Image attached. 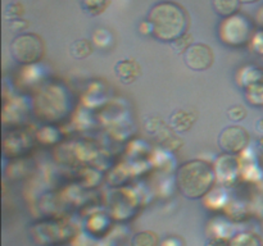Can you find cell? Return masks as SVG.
Instances as JSON below:
<instances>
[{
  "label": "cell",
  "instance_id": "18",
  "mask_svg": "<svg viewBox=\"0 0 263 246\" xmlns=\"http://www.w3.org/2000/svg\"><path fill=\"white\" fill-rule=\"evenodd\" d=\"M10 27L13 28L14 31H25L26 28L28 27V22H26L25 19H14L10 22Z\"/></svg>",
  "mask_w": 263,
  "mask_h": 246
},
{
  "label": "cell",
  "instance_id": "17",
  "mask_svg": "<svg viewBox=\"0 0 263 246\" xmlns=\"http://www.w3.org/2000/svg\"><path fill=\"white\" fill-rule=\"evenodd\" d=\"M205 246H231V241L226 237H210L205 241Z\"/></svg>",
  "mask_w": 263,
  "mask_h": 246
},
{
  "label": "cell",
  "instance_id": "5",
  "mask_svg": "<svg viewBox=\"0 0 263 246\" xmlns=\"http://www.w3.org/2000/svg\"><path fill=\"white\" fill-rule=\"evenodd\" d=\"M249 133L241 126H229L221 131L218 145L226 154H239L248 146Z\"/></svg>",
  "mask_w": 263,
  "mask_h": 246
},
{
  "label": "cell",
  "instance_id": "11",
  "mask_svg": "<svg viewBox=\"0 0 263 246\" xmlns=\"http://www.w3.org/2000/svg\"><path fill=\"white\" fill-rule=\"evenodd\" d=\"M92 51H94V46L86 38L74 41L71 45V54L77 59L87 58V56L91 55Z\"/></svg>",
  "mask_w": 263,
  "mask_h": 246
},
{
  "label": "cell",
  "instance_id": "9",
  "mask_svg": "<svg viewBox=\"0 0 263 246\" xmlns=\"http://www.w3.org/2000/svg\"><path fill=\"white\" fill-rule=\"evenodd\" d=\"M213 8L218 15L229 18L235 15L240 8V0H213Z\"/></svg>",
  "mask_w": 263,
  "mask_h": 246
},
{
  "label": "cell",
  "instance_id": "14",
  "mask_svg": "<svg viewBox=\"0 0 263 246\" xmlns=\"http://www.w3.org/2000/svg\"><path fill=\"white\" fill-rule=\"evenodd\" d=\"M228 117L229 119L233 120V122H240L244 118L247 117V110L243 105H233V107L229 108L228 110Z\"/></svg>",
  "mask_w": 263,
  "mask_h": 246
},
{
  "label": "cell",
  "instance_id": "1",
  "mask_svg": "<svg viewBox=\"0 0 263 246\" xmlns=\"http://www.w3.org/2000/svg\"><path fill=\"white\" fill-rule=\"evenodd\" d=\"M152 35L163 43H174L187 32L189 18L181 5L172 2H161L148 14Z\"/></svg>",
  "mask_w": 263,
  "mask_h": 246
},
{
  "label": "cell",
  "instance_id": "19",
  "mask_svg": "<svg viewBox=\"0 0 263 246\" xmlns=\"http://www.w3.org/2000/svg\"><path fill=\"white\" fill-rule=\"evenodd\" d=\"M256 128H257V130L259 131V132L263 133V118H262V119H259L258 122H257V125H256Z\"/></svg>",
  "mask_w": 263,
  "mask_h": 246
},
{
  "label": "cell",
  "instance_id": "10",
  "mask_svg": "<svg viewBox=\"0 0 263 246\" xmlns=\"http://www.w3.org/2000/svg\"><path fill=\"white\" fill-rule=\"evenodd\" d=\"M159 237L152 231H141L131 240V246H158Z\"/></svg>",
  "mask_w": 263,
  "mask_h": 246
},
{
  "label": "cell",
  "instance_id": "13",
  "mask_svg": "<svg viewBox=\"0 0 263 246\" xmlns=\"http://www.w3.org/2000/svg\"><path fill=\"white\" fill-rule=\"evenodd\" d=\"M193 44L194 43H193L192 36L187 35V32H186L185 35H182L181 37L176 38L174 43H171V46L177 54H184L185 51L190 48V45H193Z\"/></svg>",
  "mask_w": 263,
  "mask_h": 246
},
{
  "label": "cell",
  "instance_id": "15",
  "mask_svg": "<svg viewBox=\"0 0 263 246\" xmlns=\"http://www.w3.org/2000/svg\"><path fill=\"white\" fill-rule=\"evenodd\" d=\"M23 14V5L20 3H12L7 7L4 13V17L9 20L18 19Z\"/></svg>",
  "mask_w": 263,
  "mask_h": 246
},
{
  "label": "cell",
  "instance_id": "8",
  "mask_svg": "<svg viewBox=\"0 0 263 246\" xmlns=\"http://www.w3.org/2000/svg\"><path fill=\"white\" fill-rule=\"evenodd\" d=\"M194 120L195 118L192 113L180 109L171 114V117H170V126H171L172 130L176 131V132L184 133L193 127Z\"/></svg>",
  "mask_w": 263,
  "mask_h": 246
},
{
  "label": "cell",
  "instance_id": "16",
  "mask_svg": "<svg viewBox=\"0 0 263 246\" xmlns=\"http://www.w3.org/2000/svg\"><path fill=\"white\" fill-rule=\"evenodd\" d=\"M105 2L107 0H84V7L92 14H98L104 9Z\"/></svg>",
  "mask_w": 263,
  "mask_h": 246
},
{
  "label": "cell",
  "instance_id": "6",
  "mask_svg": "<svg viewBox=\"0 0 263 246\" xmlns=\"http://www.w3.org/2000/svg\"><path fill=\"white\" fill-rule=\"evenodd\" d=\"M215 60L212 49L202 43H194L184 53V61L192 71H205Z\"/></svg>",
  "mask_w": 263,
  "mask_h": 246
},
{
  "label": "cell",
  "instance_id": "20",
  "mask_svg": "<svg viewBox=\"0 0 263 246\" xmlns=\"http://www.w3.org/2000/svg\"><path fill=\"white\" fill-rule=\"evenodd\" d=\"M258 0H240V3H247V4H251V3H256Z\"/></svg>",
  "mask_w": 263,
  "mask_h": 246
},
{
  "label": "cell",
  "instance_id": "4",
  "mask_svg": "<svg viewBox=\"0 0 263 246\" xmlns=\"http://www.w3.org/2000/svg\"><path fill=\"white\" fill-rule=\"evenodd\" d=\"M252 25L244 15L235 14L223 20L220 27V36L223 44L230 46H240L248 43L252 35Z\"/></svg>",
  "mask_w": 263,
  "mask_h": 246
},
{
  "label": "cell",
  "instance_id": "12",
  "mask_svg": "<svg viewBox=\"0 0 263 246\" xmlns=\"http://www.w3.org/2000/svg\"><path fill=\"white\" fill-rule=\"evenodd\" d=\"M231 246H262L258 237L251 233H239L231 240Z\"/></svg>",
  "mask_w": 263,
  "mask_h": 246
},
{
  "label": "cell",
  "instance_id": "7",
  "mask_svg": "<svg viewBox=\"0 0 263 246\" xmlns=\"http://www.w3.org/2000/svg\"><path fill=\"white\" fill-rule=\"evenodd\" d=\"M116 74H117L118 79L122 84L130 85L136 81L139 76H140V67L133 59H125V60H120L115 67Z\"/></svg>",
  "mask_w": 263,
  "mask_h": 246
},
{
  "label": "cell",
  "instance_id": "2",
  "mask_svg": "<svg viewBox=\"0 0 263 246\" xmlns=\"http://www.w3.org/2000/svg\"><path fill=\"white\" fill-rule=\"evenodd\" d=\"M216 169L204 160H190L179 167L176 183L181 194L187 199H200L211 191L215 184Z\"/></svg>",
  "mask_w": 263,
  "mask_h": 246
},
{
  "label": "cell",
  "instance_id": "3",
  "mask_svg": "<svg viewBox=\"0 0 263 246\" xmlns=\"http://www.w3.org/2000/svg\"><path fill=\"white\" fill-rule=\"evenodd\" d=\"M45 51L43 38L36 33H21L10 44V54L20 64H33Z\"/></svg>",
  "mask_w": 263,
  "mask_h": 246
}]
</instances>
